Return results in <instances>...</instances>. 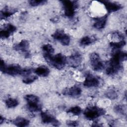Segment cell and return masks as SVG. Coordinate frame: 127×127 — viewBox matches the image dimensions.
Listing matches in <instances>:
<instances>
[{
	"mask_svg": "<svg viewBox=\"0 0 127 127\" xmlns=\"http://www.w3.org/2000/svg\"><path fill=\"white\" fill-rule=\"evenodd\" d=\"M127 53L119 50H115L110 59L108 66L106 69V73L108 75L116 74L122 68L121 63L126 60Z\"/></svg>",
	"mask_w": 127,
	"mask_h": 127,
	"instance_id": "cell-1",
	"label": "cell"
},
{
	"mask_svg": "<svg viewBox=\"0 0 127 127\" xmlns=\"http://www.w3.org/2000/svg\"><path fill=\"white\" fill-rule=\"evenodd\" d=\"M43 56L46 61L49 64L58 69H63L66 64V58L61 53L55 55L44 54Z\"/></svg>",
	"mask_w": 127,
	"mask_h": 127,
	"instance_id": "cell-2",
	"label": "cell"
},
{
	"mask_svg": "<svg viewBox=\"0 0 127 127\" xmlns=\"http://www.w3.org/2000/svg\"><path fill=\"white\" fill-rule=\"evenodd\" d=\"M27 102V108L31 112H37L41 111L42 106L40 103L38 97L33 94H28L25 96Z\"/></svg>",
	"mask_w": 127,
	"mask_h": 127,
	"instance_id": "cell-3",
	"label": "cell"
},
{
	"mask_svg": "<svg viewBox=\"0 0 127 127\" xmlns=\"http://www.w3.org/2000/svg\"><path fill=\"white\" fill-rule=\"evenodd\" d=\"M105 110L101 108L96 106H89L87 107L84 111L85 117L89 120H93L98 117L105 115Z\"/></svg>",
	"mask_w": 127,
	"mask_h": 127,
	"instance_id": "cell-4",
	"label": "cell"
},
{
	"mask_svg": "<svg viewBox=\"0 0 127 127\" xmlns=\"http://www.w3.org/2000/svg\"><path fill=\"white\" fill-rule=\"evenodd\" d=\"M0 68L1 72L10 75L20 74L22 70L20 65L16 64L6 65L2 60H0Z\"/></svg>",
	"mask_w": 127,
	"mask_h": 127,
	"instance_id": "cell-5",
	"label": "cell"
},
{
	"mask_svg": "<svg viewBox=\"0 0 127 127\" xmlns=\"http://www.w3.org/2000/svg\"><path fill=\"white\" fill-rule=\"evenodd\" d=\"M63 6L64 14L68 18H72L75 13V10L78 6L77 1L71 0L61 1Z\"/></svg>",
	"mask_w": 127,
	"mask_h": 127,
	"instance_id": "cell-6",
	"label": "cell"
},
{
	"mask_svg": "<svg viewBox=\"0 0 127 127\" xmlns=\"http://www.w3.org/2000/svg\"><path fill=\"white\" fill-rule=\"evenodd\" d=\"M90 62L92 69L97 71H99L104 69L105 64L100 59L99 55L96 53H92L89 56Z\"/></svg>",
	"mask_w": 127,
	"mask_h": 127,
	"instance_id": "cell-7",
	"label": "cell"
},
{
	"mask_svg": "<svg viewBox=\"0 0 127 127\" xmlns=\"http://www.w3.org/2000/svg\"><path fill=\"white\" fill-rule=\"evenodd\" d=\"M52 36L55 40L58 41L64 46H67L69 44L70 41V37L63 30H57Z\"/></svg>",
	"mask_w": 127,
	"mask_h": 127,
	"instance_id": "cell-8",
	"label": "cell"
},
{
	"mask_svg": "<svg viewBox=\"0 0 127 127\" xmlns=\"http://www.w3.org/2000/svg\"><path fill=\"white\" fill-rule=\"evenodd\" d=\"M100 80L99 78L92 74L89 73L86 75L83 82V85L87 87H96L100 85Z\"/></svg>",
	"mask_w": 127,
	"mask_h": 127,
	"instance_id": "cell-9",
	"label": "cell"
},
{
	"mask_svg": "<svg viewBox=\"0 0 127 127\" xmlns=\"http://www.w3.org/2000/svg\"><path fill=\"white\" fill-rule=\"evenodd\" d=\"M41 117L42 121L44 124H51L54 126H58L60 125L59 122L52 115L47 112H41Z\"/></svg>",
	"mask_w": 127,
	"mask_h": 127,
	"instance_id": "cell-10",
	"label": "cell"
},
{
	"mask_svg": "<svg viewBox=\"0 0 127 127\" xmlns=\"http://www.w3.org/2000/svg\"><path fill=\"white\" fill-rule=\"evenodd\" d=\"M82 61V57L81 55L78 53L75 52L70 55L67 60L66 63L72 67H77L79 66Z\"/></svg>",
	"mask_w": 127,
	"mask_h": 127,
	"instance_id": "cell-11",
	"label": "cell"
},
{
	"mask_svg": "<svg viewBox=\"0 0 127 127\" xmlns=\"http://www.w3.org/2000/svg\"><path fill=\"white\" fill-rule=\"evenodd\" d=\"M29 43L26 40H22L19 43L15 44L13 46V49L16 51L24 53L25 56L28 57L29 56Z\"/></svg>",
	"mask_w": 127,
	"mask_h": 127,
	"instance_id": "cell-12",
	"label": "cell"
},
{
	"mask_svg": "<svg viewBox=\"0 0 127 127\" xmlns=\"http://www.w3.org/2000/svg\"><path fill=\"white\" fill-rule=\"evenodd\" d=\"M81 92V89L79 87L74 85L69 88L64 89L63 92V94L73 98H78L80 96Z\"/></svg>",
	"mask_w": 127,
	"mask_h": 127,
	"instance_id": "cell-13",
	"label": "cell"
},
{
	"mask_svg": "<svg viewBox=\"0 0 127 127\" xmlns=\"http://www.w3.org/2000/svg\"><path fill=\"white\" fill-rule=\"evenodd\" d=\"M101 2L103 3L106 9L109 13L116 12L122 7V5L119 3L113 2L109 1H102Z\"/></svg>",
	"mask_w": 127,
	"mask_h": 127,
	"instance_id": "cell-14",
	"label": "cell"
},
{
	"mask_svg": "<svg viewBox=\"0 0 127 127\" xmlns=\"http://www.w3.org/2000/svg\"><path fill=\"white\" fill-rule=\"evenodd\" d=\"M16 30V28L11 24H7L6 25L3 29H1L0 32V35L1 38H7L12 33L14 32Z\"/></svg>",
	"mask_w": 127,
	"mask_h": 127,
	"instance_id": "cell-15",
	"label": "cell"
},
{
	"mask_svg": "<svg viewBox=\"0 0 127 127\" xmlns=\"http://www.w3.org/2000/svg\"><path fill=\"white\" fill-rule=\"evenodd\" d=\"M107 21V16L106 15L104 16L99 17L96 19L93 24V26L97 29H101L104 28Z\"/></svg>",
	"mask_w": 127,
	"mask_h": 127,
	"instance_id": "cell-16",
	"label": "cell"
},
{
	"mask_svg": "<svg viewBox=\"0 0 127 127\" xmlns=\"http://www.w3.org/2000/svg\"><path fill=\"white\" fill-rule=\"evenodd\" d=\"M34 72L36 73V75L39 76L46 77L49 75L50 73V70L46 66L41 65L35 69Z\"/></svg>",
	"mask_w": 127,
	"mask_h": 127,
	"instance_id": "cell-17",
	"label": "cell"
},
{
	"mask_svg": "<svg viewBox=\"0 0 127 127\" xmlns=\"http://www.w3.org/2000/svg\"><path fill=\"white\" fill-rule=\"evenodd\" d=\"M12 123L16 126L24 127L29 125V121L22 117H17L12 121Z\"/></svg>",
	"mask_w": 127,
	"mask_h": 127,
	"instance_id": "cell-18",
	"label": "cell"
},
{
	"mask_svg": "<svg viewBox=\"0 0 127 127\" xmlns=\"http://www.w3.org/2000/svg\"><path fill=\"white\" fill-rule=\"evenodd\" d=\"M16 12L15 9H11L7 8H4L1 11V19L7 18L12 15L14 13Z\"/></svg>",
	"mask_w": 127,
	"mask_h": 127,
	"instance_id": "cell-19",
	"label": "cell"
},
{
	"mask_svg": "<svg viewBox=\"0 0 127 127\" xmlns=\"http://www.w3.org/2000/svg\"><path fill=\"white\" fill-rule=\"evenodd\" d=\"M5 104L7 108H13L16 107L18 105L19 103L17 100L16 99L12 98H8L5 100Z\"/></svg>",
	"mask_w": 127,
	"mask_h": 127,
	"instance_id": "cell-20",
	"label": "cell"
},
{
	"mask_svg": "<svg viewBox=\"0 0 127 127\" xmlns=\"http://www.w3.org/2000/svg\"><path fill=\"white\" fill-rule=\"evenodd\" d=\"M95 38L88 36H86L81 39L80 44L82 46H86L90 45L95 41Z\"/></svg>",
	"mask_w": 127,
	"mask_h": 127,
	"instance_id": "cell-21",
	"label": "cell"
},
{
	"mask_svg": "<svg viewBox=\"0 0 127 127\" xmlns=\"http://www.w3.org/2000/svg\"><path fill=\"white\" fill-rule=\"evenodd\" d=\"M42 49L43 52H44V54L52 55L54 53L55 51L53 47L49 44L44 45L42 47Z\"/></svg>",
	"mask_w": 127,
	"mask_h": 127,
	"instance_id": "cell-22",
	"label": "cell"
},
{
	"mask_svg": "<svg viewBox=\"0 0 127 127\" xmlns=\"http://www.w3.org/2000/svg\"><path fill=\"white\" fill-rule=\"evenodd\" d=\"M126 41L122 40L119 42H112L110 43L111 47L114 50H116L121 48L126 45Z\"/></svg>",
	"mask_w": 127,
	"mask_h": 127,
	"instance_id": "cell-23",
	"label": "cell"
},
{
	"mask_svg": "<svg viewBox=\"0 0 127 127\" xmlns=\"http://www.w3.org/2000/svg\"><path fill=\"white\" fill-rule=\"evenodd\" d=\"M81 109L79 106H74L70 108L67 111V112L70 113L74 116L79 115L81 112Z\"/></svg>",
	"mask_w": 127,
	"mask_h": 127,
	"instance_id": "cell-24",
	"label": "cell"
},
{
	"mask_svg": "<svg viewBox=\"0 0 127 127\" xmlns=\"http://www.w3.org/2000/svg\"><path fill=\"white\" fill-rule=\"evenodd\" d=\"M38 77L37 75H32V76H28L26 78H24L22 80L23 82L25 84H31L35 81Z\"/></svg>",
	"mask_w": 127,
	"mask_h": 127,
	"instance_id": "cell-25",
	"label": "cell"
},
{
	"mask_svg": "<svg viewBox=\"0 0 127 127\" xmlns=\"http://www.w3.org/2000/svg\"><path fill=\"white\" fill-rule=\"evenodd\" d=\"M106 96L110 99H115L118 97V94L116 91L113 89H110L107 91Z\"/></svg>",
	"mask_w": 127,
	"mask_h": 127,
	"instance_id": "cell-26",
	"label": "cell"
},
{
	"mask_svg": "<svg viewBox=\"0 0 127 127\" xmlns=\"http://www.w3.org/2000/svg\"><path fill=\"white\" fill-rule=\"evenodd\" d=\"M46 2L47 1L45 0H31L29 1V4L32 6H36L43 4Z\"/></svg>",
	"mask_w": 127,
	"mask_h": 127,
	"instance_id": "cell-27",
	"label": "cell"
},
{
	"mask_svg": "<svg viewBox=\"0 0 127 127\" xmlns=\"http://www.w3.org/2000/svg\"><path fill=\"white\" fill-rule=\"evenodd\" d=\"M115 111L116 113L120 114H124L125 112V109L124 106L119 105L115 107Z\"/></svg>",
	"mask_w": 127,
	"mask_h": 127,
	"instance_id": "cell-28",
	"label": "cell"
},
{
	"mask_svg": "<svg viewBox=\"0 0 127 127\" xmlns=\"http://www.w3.org/2000/svg\"><path fill=\"white\" fill-rule=\"evenodd\" d=\"M32 72V70L31 68H22L20 75H22L23 76H28L30 74V73Z\"/></svg>",
	"mask_w": 127,
	"mask_h": 127,
	"instance_id": "cell-29",
	"label": "cell"
},
{
	"mask_svg": "<svg viewBox=\"0 0 127 127\" xmlns=\"http://www.w3.org/2000/svg\"><path fill=\"white\" fill-rule=\"evenodd\" d=\"M66 124L67 126L70 127H76L78 125V123L76 121H66Z\"/></svg>",
	"mask_w": 127,
	"mask_h": 127,
	"instance_id": "cell-30",
	"label": "cell"
}]
</instances>
